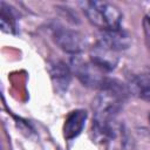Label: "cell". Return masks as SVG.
<instances>
[{
    "instance_id": "6",
    "label": "cell",
    "mask_w": 150,
    "mask_h": 150,
    "mask_svg": "<svg viewBox=\"0 0 150 150\" xmlns=\"http://www.w3.org/2000/svg\"><path fill=\"white\" fill-rule=\"evenodd\" d=\"M48 71L50 75V80L54 84V88L59 93L67 91L70 81H71V69L70 66H67L63 61L55 60L49 62L48 64Z\"/></svg>"
},
{
    "instance_id": "9",
    "label": "cell",
    "mask_w": 150,
    "mask_h": 150,
    "mask_svg": "<svg viewBox=\"0 0 150 150\" xmlns=\"http://www.w3.org/2000/svg\"><path fill=\"white\" fill-rule=\"evenodd\" d=\"M128 89L139 98L150 102V74H139L134 76L128 84Z\"/></svg>"
},
{
    "instance_id": "1",
    "label": "cell",
    "mask_w": 150,
    "mask_h": 150,
    "mask_svg": "<svg viewBox=\"0 0 150 150\" xmlns=\"http://www.w3.org/2000/svg\"><path fill=\"white\" fill-rule=\"evenodd\" d=\"M129 93L128 86L115 79H107L93 101V128L97 136L107 138L114 135L116 116L122 109Z\"/></svg>"
},
{
    "instance_id": "4",
    "label": "cell",
    "mask_w": 150,
    "mask_h": 150,
    "mask_svg": "<svg viewBox=\"0 0 150 150\" xmlns=\"http://www.w3.org/2000/svg\"><path fill=\"white\" fill-rule=\"evenodd\" d=\"M53 40L56 46L67 54L73 56L80 55L86 49V39L77 30L59 27L53 33Z\"/></svg>"
},
{
    "instance_id": "7",
    "label": "cell",
    "mask_w": 150,
    "mask_h": 150,
    "mask_svg": "<svg viewBox=\"0 0 150 150\" xmlns=\"http://www.w3.org/2000/svg\"><path fill=\"white\" fill-rule=\"evenodd\" d=\"M98 42L118 53L121 50L127 49L130 46L131 38L129 33H127L122 28L108 29V30H102Z\"/></svg>"
},
{
    "instance_id": "12",
    "label": "cell",
    "mask_w": 150,
    "mask_h": 150,
    "mask_svg": "<svg viewBox=\"0 0 150 150\" xmlns=\"http://www.w3.org/2000/svg\"><path fill=\"white\" fill-rule=\"evenodd\" d=\"M149 123H150V112H149Z\"/></svg>"
},
{
    "instance_id": "3",
    "label": "cell",
    "mask_w": 150,
    "mask_h": 150,
    "mask_svg": "<svg viewBox=\"0 0 150 150\" xmlns=\"http://www.w3.org/2000/svg\"><path fill=\"white\" fill-rule=\"evenodd\" d=\"M70 69L71 73L75 74V76L81 81V83L89 88L101 89L108 79L104 75L105 71L94 64L90 60H83L79 55L73 56L70 61Z\"/></svg>"
},
{
    "instance_id": "5",
    "label": "cell",
    "mask_w": 150,
    "mask_h": 150,
    "mask_svg": "<svg viewBox=\"0 0 150 150\" xmlns=\"http://www.w3.org/2000/svg\"><path fill=\"white\" fill-rule=\"evenodd\" d=\"M89 60L94 64H96L98 68H101L103 71L107 73L115 69L118 62V55H117V52L105 47L101 42H97L90 49Z\"/></svg>"
},
{
    "instance_id": "10",
    "label": "cell",
    "mask_w": 150,
    "mask_h": 150,
    "mask_svg": "<svg viewBox=\"0 0 150 150\" xmlns=\"http://www.w3.org/2000/svg\"><path fill=\"white\" fill-rule=\"evenodd\" d=\"M0 26L5 33H15V18L9 6H7L5 2L0 4Z\"/></svg>"
},
{
    "instance_id": "2",
    "label": "cell",
    "mask_w": 150,
    "mask_h": 150,
    "mask_svg": "<svg viewBox=\"0 0 150 150\" xmlns=\"http://www.w3.org/2000/svg\"><path fill=\"white\" fill-rule=\"evenodd\" d=\"M83 12L91 25L101 30L121 28L122 13L120 8L108 1H84L81 2Z\"/></svg>"
},
{
    "instance_id": "11",
    "label": "cell",
    "mask_w": 150,
    "mask_h": 150,
    "mask_svg": "<svg viewBox=\"0 0 150 150\" xmlns=\"http://www.w3.org/2000/svg\"><path fill=\"white\" fill-rule=\"evenodd\" d=\"M121 134H122V148H123V150H136V145H135L134 138L130 135V132L127 129L122 128Z\"/></svg>"
},
{
    "instance_id": "8",
    "label": "cell",
    "mask_w": 150,
    "mask_h": 150,
    "mask_svg": "<svg viewBox=\"0 0 150 150\" xmlns=\"http://www.w3.org/2000/svg\"><path fill=\"white\" fill-rule=\"evenodd\" d=\"M87 121V111L83 109H76L69 112L63 125V136L66 139H73L77 137L84 128Z\"/></svg>"
}]
</instances>
